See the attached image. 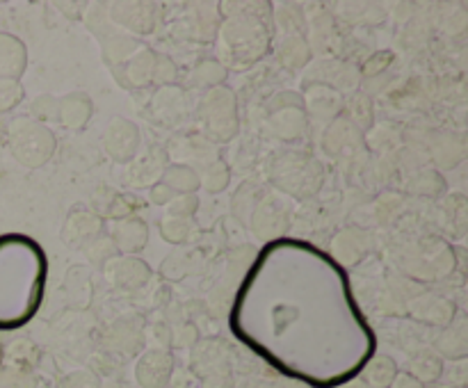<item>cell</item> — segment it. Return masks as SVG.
Instances as JSON below:
<instances>
[{"label": "cell", "mask_w": 468, "mask_h": 388, "mask_svg": "<svg viewBox=\"0 0 468 388\" xmlns=\"http://www.w3.org/2000/svg\"><path fill=\"white\" fill-rule=\"evenodd\" d=\"M199 341L195 322H181L172 329V345L174 347H195Z\"/></svg>", "instance_id": "bcb514c9"}, {"label": "cell", "mask_w": 468, "mask_h": 388, "mask_svg": "<svg viewBox=\"0 0 468 388\" xmlns=\"http://www.w3.org/2000/svg\"><path fill=\"white\" fill-rule=\"evenodd\" d=\"M27 50L21 39L0 35V80H18L26 71Z\"/></svg>", "instance_id": "83f0119b"}, {"label": "cell", "mask_w": 468, "mask_h": 388, "mask_svg": "<svg viewBox=\"0 0 468 388\" xmlns=\"http://www.w3.org/2000/svg\"><path fill=\"white\" fill-rule=\"evenodd\" d=\"M288 224H291V208L286 205L283 196L279 192H263L247 226L261 242L268 245V242L283 237V233L288 231Z\"/></svg>", "instance_id": "ba28073f"}, {"label": "cell", "mask_w": 468, "mask_h": 388, "mask_svg": "<svg viewBox=\"0 0 468 388\" xmlns=\"http://www.w3.org/2000/svg\"><path fill=\"white\" fill-rule=\"evenodd\" d=\"M32 110H35L37 114L35 121H58V99H55V96H39V99L35 100V105H32Z\"/></svg>", "instance_id": "7dc6e473"}, {"label": "cell", "mask_w": 468, "mask_h": 388, "mask_svg": "<svg viewBox=\"0 0 468 388\" xmlns=\"http://www.w3.org/2000/svg\"><path fill=\"white\" fill-rule=\"evenodd\" d=\"M407 274H411L419 281H434L455 269V254L451 246L441 240H423L416 246L414 258L405 260Z\"/></svg>", "instance_id": "9c48e42d"}, {"label": "cell", "mask_w": 468, "mask_h": 388, "mask_svg": "<svg viewBox=\"0 0 468 388\" xmlns=\"http://www.w3.org/2000/svg\"><path fill=\"white\" fill-rule=\"evenodd\" d=\"M229 327L291 382L332 388L359 377L375 354L346 269L304 240L279 237L251 260Z\"/></svg>", "instance_id": "6da1fadb"}, {"label": "cell", "mask_w": 468, "mask_h": 388, "mask_svg": "<svg viewBox=\"0 0 468 388\" xmlns=\"http://www.w3.org/2000/svg\"><path fill=\"white\" fill-rule=\"evenodd\" d=\"M94 105L85 91H71V94L58 99V121L69 131H82L90 123Z\"/></svg>", "instance_id": "484cf974"}, {"label": "cell", "mask_w": 468, "mask_h": 388, "mask_svg": "<svg viewBox=\"0 0 468 388\" xmlns=\"http://www.w3.org/2000/svg\"><path fill=\"white\" fill-rule=\"evenodd\" d=\"M197 121L210 144H227L238 135V99L227 85L206 89L197 105Z\"/></svg>", "instance_id": "5b68a950"}, {"label": "cell", "mask_w": 468, "mask_h": 388, "mask_svg": "<svg viewBox=\"0 0 468 388\" xmlns=\"http://www.w3.org/2000/svg\"><path fill=\"white\" fill-rule=\"evenodd\" d=\"M197 173H199V190H206L208 194H219L231 183V169L219 155L206 163Z\"/></svg>", "instance_id": "d590c367"}, {"label": "cell", "mask_w": 468, "mask_h": 388, "mask_svg": "<svg viewBox=\"0 0 468 388\" xmlns=\"http://www.w3.org/2000/svg\"><path fill=\"white\" fill-rule=\"evenodd\" d=\"M178 78L176 62L169 55L155 53V67H154V85L155 87H169L174 85Z\"/></svg>", "instance_id": "ee69618b"}, {"label": "cell", "mask_w": 468, "mask_h": 388, "mask_svg": "<svg viewBox=\"0 0 468 388\" xmlns=\"http://www.w3.org/2000/svg\"><path fill=\"white\" fill-rule=\"evenodd\" d=\"M396 374H398V365L391 356L373 354L368 361H366L364 368H361L359 379L368 388H391Z\"/></svg>", "instance_id": "f546056e"}, {"label": "cell", "mask_w": 468, "mask_h": 388, "mask_svg": "<svg viewBox=\"0 0 468 388\" xmlns=\"http://www.w3.org/2000/svg\"><path fill=\"white\" fill-rule=\"evenodd\" d=\"M142 342H144V324H142V318H135V315L114 320L103 333V345L123 356L137 354Z\"/></svg>", "instance_id": "e0dca14e"}, {"label": "cell", "mask_w": 468, "mask_h": 388, "mask_svg": "<svg viewBox=\"0 0 468 388\" xmlns=\"http://www.w3.org/2000/svg\"><path fill=\"white\" fill-rule=\"evenodd\" d=\"M103 277L112 288L135 292L149 286L154 272H151L149 265L142 258H137V256L117 254L114 258H110L108 263L103 265Z\"/></svg>", "instance_id": "7c38bea8"}, {"label": "cell", "mask_w": 468, "mask_h": 388, "mask_svg": "<svg viewBox=\"0 0 468 388\" xmlns=\"http://www.w3.org/2000/svg\"><path fill=\"white\" fill-rule=\"evenodd\" d=\"M346 119L359 132L368 131L373 126V103H370V99H366L364 94L352 96L350 103L346 105Z\"/></svg>", "instance_id": "ab89813d"}, {"label": "cell", "mask_w": 468, "mask_h": 388, "mask_svg": "<svg viewBox=\"0 0 468 388\" xmlns=\"http://www.w3.org/2000/svg\"><path fill=\"white\" fill-rule=\"evenodd\" d=\"M373 245L375 237L370 231H366V228H346L332 240V251L336 254V263L341 267H350V265L364 260V256L373 249Z\"/></svg>", "instance_id": "7402d4cb"}, {"label": "cell", "mask_w": 468, "mask_h": 388, "mask_svg": "<svg viewBox=\"0 0 468 388\" xmlns=\"http://www.w3.org/2000/svg\"><path fill=\"white\" fill-rule=\"evenodd\" d=\"M101 140H103L105 155L119 164H128L142 151V131L131 119H110Z\"/></svg>", "instance_id": "30bf717a"}, {"label": "cell", "mask_w": 468, "mask_h": 388, "mask_svg": "<svg viewBox=\"0 0 468 388\" xmlns=\"http://www.w3.org/2000/svg\"><path fill=\"white\" fill-rule=\"evenodd\" d=\"M343 388H368V386H366L359 377H355V379H350V382L343 383Z\"/></svg>", "instance_id": "816d5d0a"}, {"label": "cell", "mask_w": 468, "mask_h": 388, "mask_svg": "<svg viewBox=\"0 0 468 388\" xmlns=\"http://www.w3.org/2000/svg\"><path fill=\"white\" fill-rule=\"evenodd\" d=\"M169 164V155L163 146L154 144L146 151H140L131 163L126 164V185L131 187H154L160 183L165 169Z\"/></svg>", "instance_id": "5bb4252c"}, {"label": "cell", "mask_w": 468, "mask_h": 388, "mask_svg": "<svg viewBox=\"0 0 468 388\" xmlns=\"http://www.w3.org/2000/svg\"><path fill=\"white\" fill-rule=\"evenodd\" d=\"M46 267L44 249L32 237H0V329L23 327L39 310Z\"/></svg>", "instance_id": "7a4b0ae2"}, {"label": "cell", "mask_w": 468, "mask_h": 388, "mask_svg": "<svg viewBox=\"0 0 468 388\" xmlns=\"http://www.w3.org/2000/svg\"><path fill=\"white\" fill-rule=\"evenodd\" d=\"M55 132L35 119H16L9 126V151L26 167H41L55 153Z\"/></svg>", "instance_id": "52a82bcc"}, {"label": "cell", "mask_w": 468, "mask_h": 388, "mask_svg": "<svg viewBox=\"0 0 468 388\" xmlns=\"http://www.w3.org/2000/svg\"><path fill=\"white\" fill-rule=\"evenodd\" d=\"M270 181L283 194L309 199L323 187L324 169L309 151H283L270 163Z\"/></svg>", "instance_id": "277c9868"}, {"label": "cell", "mask_w": 468, "mask_h": 388, "mask_svg": "<svg viewBox=\"0 0 468 388\" xmlns=\"http://www.w3.org/2000/svg\"><path fill=\"white\" fill-rule=\"evenodd\" d=\"M23 99V87L18 80H0V112L16 108Z\"/></svg>", "instance_id": "f6af8a7d"}, {"label": "cell", "mask_w": 468, "mask_h": 388, "mask_svg": "<svg viewBox=\"0 0 468 388\" xmlns=\"http://www.w3.org/2000/svg\"><path fill=\"white\" fill-rule=\"evenodd\" d=\"M391 388H425V383H420L419 379L411 377L410 372H398L393 379Z\"/></svg>", "instance_id": "f907efd6"}, {"label": "cell", "mask_w": 468, "mask_h": 388, "mask_svg": "<svg viewBox=\"0 0 468 388\" xmlns=\"http://www.w3.org/2000/svg\"><path fill=\"white\" fill-rule=\"evenodd\" d=\"M407 372H410L411 377L419 379L420 383L437 382L443 372V361L441 356L434 354V351H425V354H419L414 361H411Z\"/></svg>", "instance_id": "74e56055"}, {"label": "cell", "mask_w": 468, "mask_h": 388, "mask_svg": "<svg viewBox=\"0 0 468 388\" xmlns=\"http://www.w3.org/2000/svg\"><path fill=\"white\" fill-rule=\"evenodd\" d=\"M199 210V196L197 194H176L167 205H165V215L181 219H192Z\"/></svg>", "instance_id": "7bdbcfd3"}, {"label": "cell", "mask_w": 468, "mask_h": 388, "mask_svg": "<svg viewBox=\"0 0 468 388\" xmlns=\"http://www.w3.org/2000/svg\"><path fill=\"white\" fill-rule=\"evenodd\" d=\"M187 112H190V108H187L186 89H181L178 85L160 87L151 99V117L160 126H178V123L186 121Z\"/></svg>", "instance_id": "d6986e66"}, {"label": "cell", "mask_w": 468, "mask_h": 388, "mask_svg": "<svg viewBox=\"0 0 468 388\" xmlns=\"http://www.w3.org/2000/svg\"><path fill=\"white\" fill-rule=\"evenodd\" d=\"M110 240H112L114 249L122 256H135L149 242V226L142 217L133 215V217H123L114 222V226L110 228Z\"/></svg>", "instance_id": "44dd1931"}, {"label": "cell", "mask_w": 468, "mask_h": 388, "mask_svg": "<svg viewBox=\"0 0 468 388\" xmlns=\"http://www.w3.org/2000/svg\"><path fill=\"white\" fill-rule=\"evenodd\" d=\"M160 181H163L174 194H197V190H199V173H197V169H192L187 163L167 164V169H165Z\"/></svg>", "instance_id": "e575fe53"}, {"label": "cell", "mask_w": 468, "mask_h": 388, "mask_svg": "<svg viewBox=\"0 0 468 388\" xmlns=\"http://www.w3.org/2000/svg\"><path fill=\"white\" fill-rule=\"evenodd\" d=\"M82 251H85L87 260H90L91 265H96V267H103L110 258H114V256H117V249H114L110 236L96 237V240L91 242L90 246H85Z\"/></svg>", "instance_id": "b9f144b4"}, {"label": "cell", "mask_w": 468, "mask_h": 388, "mask_svg": "<svg viewBox=\"0 0 468 388\" xmlns=\"http://www.w3.org/2000/svg\"><path fill=\"white\" fill-rule=\"evenodd\" d=\"M158 226H160V236H163V240H167L169 245H186V242L192 237V233H195L192 219L172 217V215H165V217L158 222Z\"/></svg>", "instance_id": "f35d334b"}, {"label": "cell", "mask_w": 468, "mask_h": 388, "mask_svg": "<svg viewBox=\"0 0 468 388\" xmlns=\"http://www.w3.org/2000/svg\"><path fill=\"white\" fill-rule=\"evenodd\" d=\"M302 108L309 119L332 123L343 112V94L332 87L314 82V85L306 87L304 96H302Z\"/></svg>", "instance_id": "ac0fdd59"}, {"label": "cell", "mask_w": 468, "mask_h": 388, "mask_svg": "<svg viewBox=\"0 0 468 388\" xmlns=\"http://www.w3.org/2000/svg\"><path fill=\"white\" fill-rule=\"evenodd\" d=\"M224 14L218 35L222 44V59L227 68H250L265 58L272 41V5L270 3H218Z\"/></svg>", "instance_id": "3957f363"}, {"label": "cell", "mask_w": 468, "mask_h": 388, "mask_svg": "<svg viewBox=\"0 0 468 388\" xmlns=\"http://www.w3.org/2000/svg\"><path fill=\"white\" fill-rule=\"evenodd\" d=\"M140 39L133 35H126L123 30L114 27L112 32H108L105 37H101V48H103V62L110 68L119 67L123 59L131 58L137 48H140Z\"/></svg>", "instance_id": "f1b7e54d"}, {"label": "cell", "mask_w": 468, "mask_h": 388, "mask_svg": "<svg viewBox=\"0 0 468 388\" xmlns=\"http://www.w3.org/2000/svg\"><path fill=\"white\" fill-rule=\"evenodd\" d=\"M174 196H176V194H174V192L169 190V187L165 185L163 181L155 183L154 187H149V201L154 205H163V208H165V205H167L169 201L174 199Z\"/></svg>", "instance_id": "681fc988"}, {"label": "cell", "mask_w": 468, "mask_h": 388, "mask_svg": "<svg viewBox=\"0 0 468 388\" xmlns=\"http://www.w3.org/2000/svg\"><path fill=\"white\" fill-rule=\"evenodd\" d=\"M229 78V68L224 67L219 59H201L192 67L187 85L199 87V89H213V87H222Z\"/></svg>", "instance_id": "836d02e7"}, {"label": "cell", "mask_w": 468, "mask_h": 388, "mask_svg": "<svg viewBox=\"0 0 468 388\" xmlns=\"http://www.w3.org/2000/svg\"><path fill=\"white\" fill-rule=\"evenodd\" d=\"M105 222L90 208V205H76L67 215L62 226V242L73 249H85L96 237L103 236Z\"/></svg>", "instance_id": "4fadbf2b"}, {"label": "cell", "mask_w": 468, "mask_h": 388, "mask_svg": "<svg viewBox=\"0 0 468 388\" xmlns=\"http://www.w3.org/2000/svg\"><path fill=\"white\" fill-rule=\"evenodd\" d=\"M195 12H187L181 21V32L195 41H215L219 27V9L218 3L195 5Z\"/></svg>", "instance_id": "cb8c5ba5"}, {"label": "cell", "mask_w": 468, "mask_h": 388, "mask_svg": "<svg viewBox=\"0 0 468 388\" xmlns=\"http://www.w3.org/2000/svg\"><path fill=\"white\" fill-rule=\"evenodd\" d=\"M59 388H99V379L90 370H78L59 382Z\"/></svg>", "instance_id": "c3c4849f"}, {"label": "cell", "mask_w": 468, "mask_h": 388, "mask_svg": "<svg viewBox=\"0 0 468 388\" xmlns=\"http://www.w3.org/2000/svg\"><path fill=\"white\" fill-rule=\"evenodd\" d=\"M174 356L167 347H151L140 354L135 365V379L142 388H163L172 379Z\"/></svg>", "instance_id": "2e32d148"}, {"label": "cell", "mask_w": 468, "mask_h": 388, "mask_svg": "<svg viewBox=\"0 0 468 388\" xmlns=\"http://www.w3.org/2000/svg\"><path fill=\"white\" fill-rule=\"evenodd\" d=\"M466 155V142L462 135H452V132H443L432 142V158L439 167L452 169L464 160Z\"/></svg>", "instance_id": "d6a6232c"}, {"label": "cell", "mask_w": 468, "mask_h": 388, "mask_svg": "<svg viewBox=\"0 0 468 388\" xmlns=\"http://www.w3.org/2000/svg\"><path fill=\"white\" fill-rule=\"evenodd\" d=\"M277 59L286 68H304L311 62V44L304 35H286L277 46Z\"/></svg>", "instance_id": "1f68e13d"}, {"label": "cell", "mask_w": 468, "mask_h": 388, "mask_svg": "<svg viewBox=\"0 0 468 388\" xmlns=\"http://www.w3.org/2000/svg\"><path fill=\"white\" fill-rule=\"evenodd\" d=\"M359 142H361V132L356 131L346 117H338L327 126L320 146H323V151L327 155H341L346 153V151L356 149Z\"/></svg>", "instance_id": "4316f807"}, {"label": "cell", "mask_w": 468, "mask_h": 388, "mask_svg": "<svg viewBox=\"0 0 468 388\" xmlns=\"http://www.w3.org/2000/svg\"><path fill=\"white\" fill-rule=\"evenodd\" d=\"M140 201L135 199L133 194H123V192L112 190V187H99V192L91 199V210L99 215L101 219L110 217V219H123V217H133L140 208Z\"/></svg>", "instance_id": "d4e9b609"}, {"label": "cell", "mask_w": 468, "mask_h": 388, "mask_svg": "<svg viewBox=\"0 0 468 388\" xmlns=\"http://www.w3.org/2000/svg\"><path fill=\"white\" fill-rule=\"evenodd\" d=\"M154 67H155V50L142 44L128 59H123L119 67L110 68L114 80L126 89H144L154 85Z\"/></svg>", "instance_id": "9a60e30c"}, {"label": "cell", "mask_w": 468, "mask_h": 388, "mask_svg": "<svg viewBox=\"0 0 468 388\" xmlns=\"http://www.w3.org/2000/svg\"><path fill=\"white\" fill-rule=\"evenodd\" d=\"M263 192L265 190L259 185V183H242L231 199L233 217H238L247 226V224H250L251 213H254L256 204H259V199L263 196Z\"/></svg>", "instance_id": "8d00e7d4"}, {"label": "cell", "mask_w": 468, "mask_h": 388, "mask_svg": "<svg viewBox=\"0 0 468 388\" xmlns=\"http://www.w3.org/2000/svg\"><path fill=\"white\" fill-rule=\"evenodd\" d=\"M306 126H309V117H306L304 108H300V105L268 112L270 135L277 137V140L282 142L302 140V137L306 135Z\"/></svg>", "instance_id": "603a6c76"}, {"label": "cell", "mask_w": 468, "mask_h": 388, "mask_svg": "<svg viewBox=\"0 0 468 388\" xmlns=\"http://www.w3.org/2000/svg\"><path fill=\"white\" fill-rule=\"evenodd\" d=\"M437 350L448 359H464L468 351V331L464 315H455L437 341Z\"/></svg>", "instance_id": "4dcf8cb0"}, {"label": "cell", "mask_w": 468, "mask_h": 388, "mask_svg": "<svg viewBox=\"0 0 468 388\" xmlns=\"http://www.w3.org/2000/svg\"><path fill=\"white\" fill-rule=\"evenodd\" d=\"M411 190H414L416 194H423V196H439L443 194V190H446V181L439 176V172L428 169V172L416 176V181L411 183Z\"/></svg>", "instance_id": "60d3db41"}, {"label": "cell", "mask_w": 468, "mask_h": 388, "mask_svg": "<svg viewBox=\"0 0 468 388\" xmlns=\"http://www.w3.org/2000/svg\"><path fill=\"white\" fill-rule=\"evenodd\" d=\"M407 306H410L411 318L423 324H434V327H448L457 315V309L452 301L432 295L428 290L416 292Z\"/></svg>", "instance_id": "ffe728a7"}, {"label": "cell", "mask_w": 468, "mask_h": 388, "mask_svg": "<svg viewBox=\"0 0 468 388\" xmlns=\"http://www.w3.org/2000/svg\"><path fill=\"white\" fill-rule=\"evenodd\" d=\"M108 16L126 35H151L158 27L160 5L155 3H108Z\"/></svg>", "instance_id": "8fae6325"}, {"label": "cell", "mask_w": 468, "mask_h": 388, "mask_svg": "<svg viewBox=\"0 0 468 388\" xmlns=\"http://www.w3.org/2000/svg\"><path fill=\"white\" fill-rule=\"evenodd\" d=\"M190 365L201 388H233V350L222 338L197 341Z\"/></svg>", "instance_id": "8992f818"}]
</instances>
